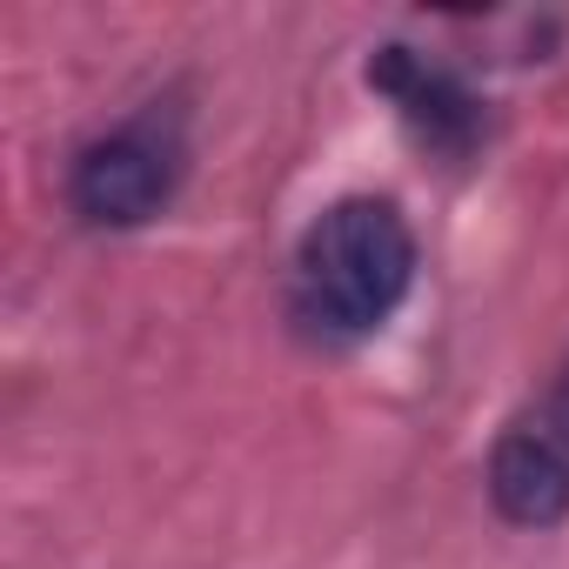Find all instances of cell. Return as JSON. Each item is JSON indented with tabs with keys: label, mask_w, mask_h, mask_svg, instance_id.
Returning a JSON list of instances; mask_svg holds the SVG:
<instances>
[{
	"label": "cell",
	"mask_w": 569,
	"mask_h": 569,
	"mask_svg": "<svg viewBox=\"0 0 569 569\" xmlns=\"http://www.w3.org/2000/svg\"><path fill=\"white\" fill-rule=\"evenodd\" d=\"M296 281H302V316L336 336H369L376 322H389L416 281V234L402 208L356 194L316 214L296 254Z\"/></svg>",
	"instance_id": "cell-1"
},
{
	"label": "cell",
	"mask_w": 569,
	"mask_h": 569,
	"mask_svg": "<svg viewBox=\"0 0 569 569\" xmlns=\"http://www.w3.org/2000/svg\"><path fill=\"white\" fill-rule=\"evenodd\" d=\"M168 194H174V154L141 128L94 141L68 174V201L94 228H134V221L161 214Z\"/></svg>",
	"instance_id": "cell-2"
},
{
	"label": "cell",
	"mask_w": 569,
	"mask_h": 569,
	"mask_svg": "<svg viewBox=\"0 0 569 569\" xmlns=\"http://www.w3.org/2000/svg\"><path fill=\"white\" fill-rule=\"evenodd\" d=\"M489 496L516 529H556L569 516V442L549 422L509 429L489 456Z\"/></svg>",
	"instance_id": "cell-3"
},
{
	"label": "cell",
	"mask_w": 569,
	"mask_h": 569,
	"mask_svg": "<svg viewBox=\"0 0 569 569\" xmlns=\"http://www.w3.org/2000/svg\"><path fill=\"white\" fill-rule=\"evenodd\" d=\"M369 81H376L382 94H396V101H402V114H409L429 141L462 148V141L476 134V101H469V88H456L442 68L416 61L409 48H382V54L369 61Z\"/></svg>",
	"instance_id": "cell-4"
}]
</instances>
